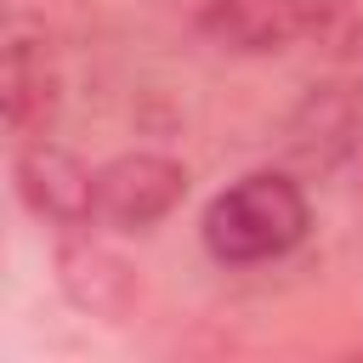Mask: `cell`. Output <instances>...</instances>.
<instances>
[{
  "mask_svg": "<svg viewBox=\"0 0 363 363\" xmlns=\"http://www.w3.org/2000/svg\"><path fill=\"white\" fill-rule=\"evenodd\" d=\"M199 233L221 267H267L312 233V204L289 170H250L204 204Z\"/></svg>",
  "mask_w": 363,
  "mask_h": 363,
  "instance_id": "cell-1",
  "label": "cell"
},
{
  "mask_svg": "<svg viewBox=\"0 0 363 363\" xmlns=\"http://www.w3.org/2000/svg\"><path fill=\"white\" fill-rule=\"evenodd\" d=\"M187 193V170L170 159V153H119L96 170V187H91V221L113 227V233H142L153 221H164Z\"/></svg>",
  "mask_w": 363,
  "mask_h": 363,
  "instance_id": "cell-2",
  "label": "cell"
},
{
  "mask_svg": "<svg viewBox=\"0 0 363 363\" xmlns=\"http://www.w3.org/2000/svg\"><path fill=\"white\" fill-rule=\"evenodd\" d=\"M335 23V0H210L199 11V34L238 57L289 51Z\"/></svg>",
  "mask_w": 363,
  "mask_h": 363,
  "instance_id": "cell-3",
  "label": "cell"
},
{
  "mask_svg": "<svg viewBox=\"0 0 363 363\" xmlns=\"http://www.w3.org/2000/svg\"><path fill=\"white\" fill-rule=\"evenodd\" d=\"M57 102H62V74H57V51H51L45 28L28 17H11V34H6V130L17 142L45 136Z\"/></svg>",
  "mask_w": 363,
  "mask_h": 363,
  "instance_id": "cell-4",
  "label": "cell"
},
{
  "mask_svg": "<svg viewBox=\"0 0 363 363\" xmlns=\"http://www.w3.org/2000/svg\"><path fill=\"white\" fill-rule=\"evenodd\" d=\"M17 193L34 216L57 221V227H85L91 221V187H96V170H85L68 147L45 142V136H28L17 142Z\"/></svg>",
  "mask_w": 363,
  "mask_h": 363,
  "instance_id": "cell-5",
  "label": "cell"
},
{
  "mask_svg": "<svg viewBox=\"0 0 363 363\" xmlns=\"http://www.w3.org/2000/svg\"><path fill=\"white\" fill-rule=\"evenodd\" d=\"M289 147L295 159L335 170L340 159H352L363 147V96L352 85H323L301 102V113L289 119Z\"/></svg>",
  "mask_w": 363,
  "mask_h": 363,
  "instance_id": "cell-6",
  "label": "cell"
}]
</instances>
